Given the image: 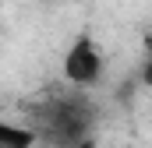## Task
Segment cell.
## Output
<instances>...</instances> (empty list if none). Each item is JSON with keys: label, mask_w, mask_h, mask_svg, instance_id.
<instances>
[{"label": "cell", "mask_w": 152, "mask_h": 148, "mask_svg": "<svg viewBox=\"0 0 152 148\" xmlns=\"http://www.w3.org/2000/svg\"><path fill=\"white\" fill-rule=\"evenodd\" d=\"M88 120L92 110L85 106V99H57L46 106V138L60 148H78L85 141V131H88Z\"/></svg>", "instance_id": "6da1fadb"}, {"label": "cell", "mask_w": 152, "mask_h": 148, "mask_svg": "<svg viewBox=\"0 0 152 148\" xmlns=\"http://www.w3.org/2000/svg\"><path fill=\"white\" fill-rule=\"evenodd\" d=\"M142 81H145V85H152V57L145 60V71H142Z\"/></svg>", "instance_id": "277c9868"}, {"label": "cell", "mask_w": 152, "mask_h": 148, "mask_svg": "<svg viewBox=\"0 0 152 148\" xmlns=\"http://www.w3.org/2000/svg\"><path fill=\"white\" fill-rule=\"evenodd\" d=\"M78 148H96V141H92V138H85V141H81Z\"/></svg>", "instance_id": "5b68a950"}, {"label": "cell", "mask_w": 152, "mask_h": 148, "mask_svg": "<svg viewBox=\"0 0 152 148\" xmlns=\"http://www.w3.org/2000/svg\"><path fill=\"white\" fill-rule=\"evenodd\" d=\"M36 134L25 131V127H11V123H0V148H32Z\"/></svg>", "instance_id": "3957f363"}, {"label": "cell", "mask_w": 152, "mask_h": 148, "mask_svg": "<svg viewBox=\"0 0 152 148\" xmlns=\"http://www.w3.org/2000/svg\"><path fill=\"white\" fill-rule=\"evenodd\" d=\"M64 74H67V81H75V85H92V81H99L103 60H99L92 39H78L75 46H71V53H67V60H64Z\"/></svg>", "instance_id": "7a4b0ae2"}]
</instances>
